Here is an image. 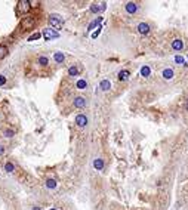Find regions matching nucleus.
I'll list each match as a JSON object with an SVG mask.
<instances>
[{"instance_id":"1","label":"nucleus","mask_w":188,"mask_h":210,"mask_svg":"<svg viewBox=\"0 0 188 210\" xmlns=\"http://www.w3.org/2000/svg\"><path fill=\"white\" fill-rule=\"evenodd\" d=\"M30 9H31L30 0H19V2L16 3V12H18V13H25V15H27Z\"/></svg>"},{"instance_id":"2","label":"nucleus","mask_w":188,"mask_h":210,"mask_svg":"<svg viewBox=\"0 0 188 210\" xmlns=\"http://www.w3.org/2000/svg\"><path fill=\"white\" fill-rule=\"evenodd\" d=\"M34 25H36V19H34V16H30V15H27L21 21V28L22 30H30V28L34 27Z\"/></svg>"},{"instance_id":"3","label":"nucleus","mask_w":188,"mask_h":210,"mask_svg":"<svg viewBox=\"0 0 188 210\" xmlns=\"http://www.w3.org/2000/svg\"><path fill=\"white\" fill-rule=\"evenodd\" d=\"M49 25L54 27L55 30H61L62 28V21L59 18V15H50L49 16Z\"/></svg>"},{"instance_id":"4","label":"nucleus","mask_w":188,"mask_h":210,"mask_svg":"<svg viewBox=\"0 0 188 210\" xmlns=\"http://www.w3.org/2000/svg\"><path fill=\"white\" fill-rule=\"evenodd\" d=\"M43 37H45L46 40H50V39H58V37H59V34H58L56 31H54L52 28H45V31H43Z\"/></svg>"},{"instance_id":"5","label":"nucleus","mask_w":188,"mask_h":210,"mask_svg":"<svg viewBox=\"0 0 188 210\" xmlns=\"http://www.w3.org/2000/svg\"><path fill=\"white\" fill-rule=\"evenodd\" d=\"M74 107L76 108L86 107V98H83V96H77V98H74Z\"/></svg>"},{"instance_id":"6","label":"nucleus","mask_w":188,"mask_h":210,"mask_svg":"<svg viewBox=\"0 0 188 210\" xmlns=\"http://www.w3.org/2000/svg\"><path fill=\"white\" fill-rule=\"evenodd\" d=\"M76 124H77L79 127H84L88 124V118L86 116H83V114H79L77 117H76Z\"/></svg>"},{"instance_id":"7","label":"nucleus","mask_w":188,"mask_h":210,"mask_svg":"<svg viewBox=\"0 0 188 210\" xmlns=\"http://www.w3.org/2000/svg\"><path fill=\"white\" fill-rule=\"evenodd\" d=\"M105 3H93L92 6H90V11L93 12V13H96V12H102V11H105Z\"/></svg>"},{"instance_id":"8","label":"nucleus","mask_w":188,"mask_h":210,"mask_svg":"<svg viewBox=\"0 0 188 210\" xmlns=\"http://www.w3.org/2000/svg\"><path fill=\"white\" fill-rule=\"evenodd\" d=\"M126 11H127V13H135L136 11H138V5L136 3H133V2H129V3H126Z\"/></svg>"},{"instance_id":"9","label":"nucleus","mask_w":188,"mask_h":210,"mask_svg":"<svg viewBox=\"0 0 188 210\" xmlns=\"http://www.w3.org/2000/svg\"><path fill=\"white\" fill-rule=\"evenodd\" d=\"M138 31H139L141 34H148V33H150V25H148L147 22H141V24L138 25Z\"/></svg>"},{"instance_id":"10","label":"nucleus","mask_w":188,"mask_h":210,"mask_svg":"<svg viewBox=\"0 0 188 210\" xmlns=\"http://www.w3.org/2000/svg\"><path fill=\"white\" fill-rule=\"evenodd\" d=\"M161 76H163L166 80H170V78L173 77V70H172V68H165L163 73H161Z\"/></svg>"},{"instance_id":"11","label":"nucleus","mask_w":188,"mask_h":210,"mask_svg":"<svg viewBox=\"0 0 188 210\" xmlns=\"http://www.w3.org/2000/svg\"><path fill=\"white\" fill-rule=\"evenodd\" d=\"M172 47H173L175 50H181V49L184 47V43H182V40H179V39L173 40V41H172Z\"/></svg>"},{"instance_id":"12","label":"nucleus","mask_w":188,"mask_h":210,"mask_svg":"<svg viewBox=\"0 0 188 210\" xmlns=\"http://www.w3.org/2000/svg\"><path fill=\"white\" fill-rule=\"evenodd\" d=\"M80 74V67H70V68H68V76H79Z\"/></svg>"},{"instance_id":"13","label":"nucleus","mask_w":188,"mask_h":210,"mask_svg":"<svg viewBox=\"0 0 188 210\" xmlns=\"http://www.w3.org/2000/svg\"><path fill=\"white\" fill-rule=\"evenodd\" d=\"M129 76H130V73L127 71V70H123V71L118 73V80H120V82H124V80H127V78H129Z\"/></svg>"},{"instance_id":"14","label":"nucleus","mask_w":188,"mask_h":210,"mask_svg":"<svg viewBox=\"0 0 188 210\" xmlns=\"http://www.w3.org/2000/svg\"><path fill=\"white\" fill-rule=\"evenodd\" d=\"M54 59L56 61V62H64V59H65V56H64V54L62 52H55V55H54Z\"/></svg>"},{"instance_id":"15","label":"nucleus","mask_w":188,"mask_h":210,"mask_svg":"<svg viewBox=\"0 0 188 210\" xmlns=\"http://www.w3.org/2000/svg\"><path fill=\"white\" fill-rule=\"evenodd\" d=\"M76 87L77 89H86L88 87V83H86V80H83V78H80V80H77V83H76Z\"/></svg>"},{"instance_id":"16","label":"nucleus","mask_w":188,"mask_h":210,"mask_svg":"<svg viewBox=\"0 0 188 210\" xmlns=\"http://www.w3.org/2000/svg\"><path fill=\"white\" fill-rule=\"evenodd\" d=\"M93 167H95L96 170H102V167H104V161H102L101 159H96L95 161H93Z\"/></svg>"},{"instance_id":"17","label":"nucleus","mask_w":188,"mask_h":210,"mask_svg":"<svg viewBox=\"0 0 188 210\" xmlns=\"http://www.w3.org/2000/svg\"><path fill=\"white\" fill-rule=\"evenodd\" d=\"M101 22H102V16H99V18H98V19H95L93 22H90V24H89V28H88V30H89V31H90V30H93V28H95L96 25H99Z\"/></svg>"},{"instance_id":"18","label":"nucleus","mask_w":188,"mask_h":210,"mask_svg":"<svg viewBox=\"0 0 188 210\" xmlns=\"http://www.w3.org/2000/svg\"><path fill=\"white\" fill-rule=\"evenodd\" d=\"M99 87H101L102 90H108L110 87H111V83H110L108 80H102V82H101V84H99Z\"/></svg>"},{"instance_id":"19","label":"nucleus","mask_w":188,"mask_h":210,"mask_svg":"<svg viewBox=\"0 0 188 210\" xmlns=\"http://www.w3.org/2000/svg\"><path fill=\"white\" fill-rule=\"evenodd\" d=\"M150 73H151L150 67L145 65V67H142V68H141V76H142V77H148V76H150Z\"/></svg>"},{"instance_id":"20","label":"nucleus","mask_w":188,"mask_h":210,"mask_svg":"<svg viewBox=\"0 0 188 210\" xmlns=\"http://www.w3.org/2000/svg\"><path fill=\"white\" fill-rule=\"evenodd\" d=\"M6 55H7V47L3 46V45H0V59H3Z\"/></svg>"},{"instance_id":"21","label":"nucleus","mask_w":188,"mask_h":210,"mask_svg":"<svg viewBox=\"0 0 188 210\" xmlns=\"http://www.w3.org/2000/svg\"><path fill=\"white\" fill-rule=\"evenodd\" d=\"M5 170H6L7 173H12V172L15 170V166L9 161V163H6V164H5Z\"/></svg>"},{"instance_id":"22","label":"nucleus","mask_w":188,"mask_h":210,"mask_svg":"<svg viewBox=\"0 0 188 210\" xmlns=\"http://www.w3.org/2000/svg\"><path fill=\"white\" fill-rule=\"evenodd\" d=\"M37 62H39L40 65H43V67H45V65H48V64H49V59H48L46 56H40V58L37 59Z\"/></svg>"},{"instance_id":"23","label":"nucleus","mask_w":188,"mask_h":210,"mask_svg":"<svg viewBox=\"0 0 188 210\" xmlns=\"http://www.w3.org/2000/svg\"><path fill=\"white\" fill-rule=\"evenodd\" d=\"M43 34H40V33H34V34H31V36L28 37V41H34V40H37V39H40Z\"/></svg>"},{"instance_id":"24","label":"nucleus","mask_w":188,"mask_h":210,"mask_svg":"<svg viewBox=\"0 0 188 210\" xmlns=\"http://www.w3.org/2000/svg\"><path fill=\"white\" fill-rule=\"evenodd\" d=\"M46 187H48V188H50V189H54V188L56 187V182H55L54 179H49V181L46 182Z\"/></svg>"},{"instance_id":"25","label":"nucleus","mask_w":188,"mask_h":210,"mask_svg":"<svg viewBox=\"0 0 188 210\" xmlns=\"http://www.w3.org/2000/svg\"><path fill=\"white\" fill-rule=\"evenodd\" d=\"M3 135H5L6 138H12V136L15 135V132H13V130H11V129H7V130H5V132H3Z\"/></svg>"},{"instance_id":"26","label":"nucleus","mask_w":188,"mask_h":210,"mask_svg":"<svg viewBox=\"0 0 188 210\" xmlns=\"http://www.w3.org/2000/svg\"><path fill=\"white\" fill-rule=\"evenodd\" d=\"M39 5H40V3L37 2V0H30V6H31V7H39Z\"/></svg>"},{"instance_id":"27","label":"nucleus","mask_w":188,"mask_h":210,"mask_svg":"<svg viewBox=\"0 0 188 210\" xmlns=\"http://www.w3.org/2000/svg\"><path fill=\"white\" fill-rule=\"evenodd\" d=\"M5 83H6V77L3 74H0V86H3Z\"/></svg>"},{"instance_id":"28","label":"nucleus","mask_w":188,"mask_h":210,"mask_svg":"<svg viewBox=\"0 0 188 210\" xmlns=\"http://www.w3.org/2000/svg\"><path fill=\"white\" fill-rule=\"evenodd\" d=\"M175 61L178 64H184V58L182 56H175Z\"/></svg>"},{"instance_id":"29","label":"nucleus","mask_w":188,"mask_h":210,"mask_svg":"<svg viewBox=\"0 0 188 210\" xmlns=\"http://www.w3.org/2000/svg\"><path fill=\"white\" fill-rule=\"evenodd\" d=\"M99 28H101V27H99ZM99 28H98V31H95V33L92 34V37H93V39H96V37H98V34L101 33V30H99Z\"/></svg>"},{"instance_id":"30","label":"nucleus","mask_w":188,"mask_h":210,"mask_svg":"<svg viewBox=\"0 0 188 210\" xmlns=\"http://www.w3.org/2000/svg\"><path fill=\"white\" fill-rule=\"evenodd\" d=\"M3 152H5V148H3L2 145H0V154H3Z\"/></svg>"},{"instance_id":"31","label":"nucleus","mask_w":188,"mask_h":210,"mask_svg":"<svg viewBox=\"0 0 188 210\" xmlns=\"http://www.w3.org/2000/svg\"><path fill=\"white\" fill-rule=\"evenodd\" d=\"M33 210H40L39 207H33Z\"/></svg>"},{"instance_id":"32","label":"nucleus","mask_w":188,"mask_h":210,"mask_svg":"<svg viewBox=\"0 0 188 210\" xmlns=\"http://www.w3.org/2000/svg\"><path fill=\"white\" fill-rule=\"evenodd\" d=\"M187 110H188V102H187Z\"/></svg>"},{"instance_id":"33","label":"nucleus","mask_w":188,"mask_h":210,"mask_svg":"<svg viewBox=\"0 0 188 210\" xmlns=\"http://www.w3.org/2000/svg\"><path fill=\"white\" fill-rule=\"evenodd\" d=\"M50 210H55V209H50Z\"/></svg>"}]
</instances>
